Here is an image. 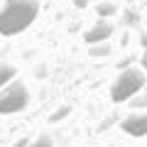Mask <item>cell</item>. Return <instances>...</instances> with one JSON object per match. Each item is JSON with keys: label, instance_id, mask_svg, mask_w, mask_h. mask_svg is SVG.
I'll return each mask as SVG.
<instances>
[{"label": "cell", "instance_id": "1", "mask_svg": "<svg viewBox=\"0 0 147 147\" xmlns=\"http://www.w3.org/2000/svg\"><path fill=\"white\" fill-rule=\"evenodd\" d=\"M39 15L37 0H7L0 10V34L12 37L32 25Z\"/></svg>", "mask_w": 147, "mask_h": 147}, {"label": "cell", "instance_id": "2", "mask_svg": "<svg viewBox=\"0 0 147 147\" xmlns=\"http://www.w3.org/2000/svg\"><path fill=\"white\" fill-rule=\"evenodd\" d=\"M147 79L142 69H123L118 74V79L113 81V88H110V98L113 103H125V100L135 98L142 88H145Z\"/></svg>", "mask_w": 147, "mask_h": 147}, {"label": "cell", "instance_id": "3", "mask_svg": "<svg viewBox=\"0 0 147 147\" xmlns=\"http://www.w3.org/2000/svg\"><path fill=\"white\" fill-rule=\"evenodd\" d=\"M30 105V91L22 81L12 79L5 88H0V113L3 115H15Z\"/></svg>", "mask_w": 147, "mask_h": 147}, {"label": "cell", "instance_id": "4", "mask_svg": "<svg viewBox=\"0 0 147 147\" xmlns=\"http://www.w3.org/2000/svg\"><path fill=\"white\" fill-rule=\"evenodd\" d=\"M120 127L132 137H145L147 135V110H135L120 120Z\"/></svg>", "mask_w": 147, "mask_h": 147}, {"label": "cell", "instance_id": "5", "mask_svg": "<svg viewBox=\"0 0 147 147\" xmlns=\"http://www.w3.org/2000/svg\"><path fill=\"white\" fill-rule=\"evenodd\" d=\"M110 34H113V25H110V22H98V25H93L84 34V39L88 44H100V42H108Z\"/></svg>", "mask_w": 147, "mask_h": 147}, {"label": "cell", "instance_id": "6", "mask_svg": "<svg viewBox=\"0 0 147 147\" xmlns=\"http://www.w3.org/2000/svg\"><path fill=\"white\" fill-rule=\"evenodd\" d=\"M15 74H17V69L12 66V64H0V88H5V86L15 79Z\"/></svg>", "mask_w": 147, "mask_h": 147}, {"label": "cell", "instance_id": "7", "mask_svg": "<svg viewBox=\"0 0 147 147\" xmlns=\"http://www.w3.org/2000/svg\"><path fill=\"white\" fill-rule=\"evenodd\" d=\"M69 113H71V108H69V105H61V108H59V110H54L52 115H49V123H59V120H61V118H66Z\"/></svg>", "mask_w": 147, "mask_h": 147}, {"label": "cell", "instance_id": "8", "mask_svg": "<svg viewBox=\"0 0 147 147\" xmlns=\"http://www.w3.org/2000/svg\"><path fill=\"white\" fill-rule=\"evenodd\" d=\"M30 147H54V140H52L49 135H42L39 140H34V142H32Z\"/></svg>", "mask_w": 147, "mask_h": 147}, {"label": "cell", "instance_id": "9", "mask_svg": "<svg viewBox=\"0 0 147 147\" xmlns=\"http://www.w3.org/2000/svg\"><path fill=\"white\" fill-rule=\"evenodd\" d=\"M98 12H100V15H113V12H115V5H113V3H100V5H98Z\"/></svg>", "mask_w": 147, "mask_h": 147}, {"label": "cell", "instance_id": "10", "mask_svg": "<svg viewBox=\"0 0 147 147\" xmlns=\"http://www.w3.org/2000/svg\"><path fill=\"white\" fill-rule=\"evenodd\" d=\"M108 52H110V49L105 47V44H98V47H93V49H91V57H105Z\"/></svg>", "mask_w": 147, "mask_h": 147}, {"label": "cell", "instance_id": "11", "mask_svg": "<svg viewBox=\"0 0 147 147\" xmlns=\"http://www.w3.org/2000/svg\"><path fill=\"white\" fill-rule=\"evenodd\" d=\"M135 108H147V96H140V98H135V100H130Z\"/></svg>", "mask_w": 147, "mask_h": 147}, {"label": "cell", "instance_id": "12", "mask_svg": "<svg viewBox=\"0 0 147 147\" xmlns=\"http://www.w3.org/2000/svg\"><path fill=\"white\" fill-rule=\"evenodd\" d=\"M10 147H30V140H27V137H20V140H15Z\"/></svg>", "mask_w": 147, "mask_h": 147}, {"label": "cell", "instance_id": "13", "mask_svg": "<svg viewBox=\"0 0 147 147\" xmlns=\"http://www.w3.org/2000/svg\"><path fill=\"white\" fill-rule=\"evenodd\" d=\"M74 5H76V7H86V5H88V0H74Z\"/></svg>", "mask_w": 147, "mask_h": 147}, {"label": "cell", "instance_id": "14", "mask_svg": "<svg viewBox=\"0 0 147 147\" xmlns=\"http://www.w3.org/2000/svg\"><path fill=\"white\" fill-rule=\"evenodd\" d=\"M142 69L147 71V49H145V54H142Z\"/></svg>", "mask_w": 147, "mask_h": 147}, {"label": "cell", "instance_id": "15", "mask_svg": "<svg viewBox=\"0 0 147 147\" xmlns=\"http://www.w3.org/2000/svg\"><path fill=\"white\" fill-rule=\"evenodd\" d=\"M140 42H142V47L147 49V34H142V39H140Z\"/></svg>", "mask_w": 147, "mask_h": 147}]
</instances>
